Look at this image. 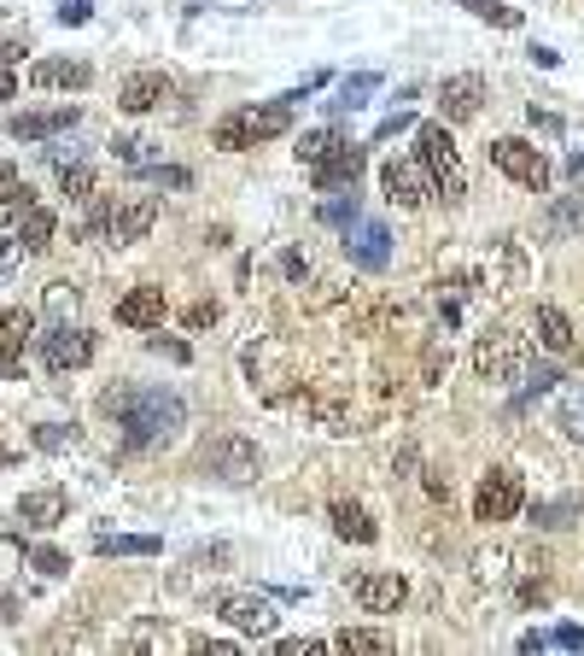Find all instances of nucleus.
Segmentation results:
<instances>
[{"mask_svg":"<svg viewBox=\"0 0 584 656\" xmlns=\"http://www.w3.org/2000/svg\"><path fill=\"white\" fill-rule=\"evenodd\" d=\"M567 171H573V176H584V153H573V159H567Z\"/></svg>","mask_w":584,"mask_h":656,"instance_id":"53","label":"nucleus"},{"mask_svg":"<svg viewBox=\"0 0 584 656\" xmlns=\"http://www.w3.org/2000/svg\"><path fill=\"white\" fill-rule=\"evenodd\" d=\"M346 252L363 271H386L392 264V234H386V223H351L346 229Z\"/></svg>","mask_w":584,"mask_h":656,"instance_id":"18","label":"nucleus"},{"mask_svg":"<svg viewBox=\"0 0 584 656\" xmlns=\"http://www.w3.org/2000/svg\"><path fill=\"white\" fill-rule=\"evenodd\" d=\"M42 358H47V369H59V376L65 369H82L94 358V334L77 329V323H54L42 334Z\"/></svg>","mask_w":584,"mask_h":656,"instance_id":"10","label":"nucleus"},{"mask_svg":"<svg viewBox=\"0 0 584 656\" xmlns=\"http://www.w3.org/2000/svg\"><path fill=\"white\" fill-rule=\"evenodd\" d=\"M328 147H339V136H334V129H316V136H304V141H299V159H304V164H316L322 153H328Z\"/></svg>","mask_w":584,"mask_h":656,"instance_id":"40","label":"nucleus"},{"mask_svg":"<svg viewBox=\"0 0 584 656\" xmlns=\"http://www.w3.org/2000/svg\"><path fill=\"white\" fill-rule=\"evenodd\" d=\"M141 176L152 188H194V171H182V164H147Z\"/></svg>","mask_w":584,"mask_h":656,"instance_id":"35","label":"nucleus"},{"mask_svg":"<svg viewBox=\"0 0 584 656\" xmlns=\"http://www.w3.org/2000/svg\"><path fill=\"white\" fill-rule=\"evenodd\" d=\"M30 563H36V568H42L47 580L71 575V557H65V551H54V545H30Z\"/></svg>","mask_w":584,"mask_h":656,"instance_id":"36","label":"nucleus"},{"mask_svg":"<svg viewBox=\"0 0 584 656\" xmlns=\"http://www.w3.org/2000/svg\"><path fill=\"white\" fill-rule=\"evenodd\" d=\"M217 615L229 621V628H240V633H252V638H264V633H275V603L264 598V592H229V598H217Z\"/></svg>","mask_w":584,"mask_h":656,"instance_id":"11","label":"nucleus"},{"mask_svg":"<svg viewBox=\"0 0 584 656\" xmlns=\"http://www.w3.org/2000/svg\"><path fill=\"white\" fill-rule=\"evenodd\" d=\"M112 159L129 164V171H147V164H159V141H147V136H117V141H112Z\"/></svg>","mask_w":584,"mask_h":656,"instance_id":"29","label":"nucleus"},{"mask_svg":"<svg viewBox=\"0 0 584 656\" xmlns=\"http://www.w3.org/2000/svg\"><path fill=\"white\" fill-rule=\"evenodd\" d=\"M281 271H287V281H304V276H311V264H304L299 252H287V258H281Z\"/></svg>","mask_w":584,"mask_h":656,"instance_id":"47","label":"nucleus"},{"mask_svg":"<svg viewBox=\"0 0 584 656\" xmlns=\"http://www.w3.org/2000/svg\"><path fill=\"white\" fill-rule=\"evenodd\" d=\"M71 516V498H65V486H36V493L19 498V521L24 528H59V521Z\"/></svg>","mask_w":584,"mask_h":656,"instance_id":"15","label":"nucleus"},{"mask_svg":"<svg viewBox=\"0 0 584 656\" xmlns=\"http://www.w3.org/2000/svg\"><path fill=\"white\" fill-rule=\"evenodd\" d=\"M24 264V241L12 229H0V281H12V271Z\"/></svg>","mask_w":584,"mask_h":656,"instance_id":"38","label":"nucleus"},{"mask_svg":"<svg viewBox=\"0 0 584 656\" xmlns=\"http://www.w3.org/2000/svg\"><path fill=\"white\" fill-rule=\"evenodd\" d=\"M416 159L427 164V176H433V188L439 199H462L468 194V176H462V153H456V141H451V124H421L416 129Z\"/></svg>","mask_w":584,"mask_h":656,"instance_id":"3","label":"nucleus"},{"mask_svg":"<svg viewBox=\"0 0 584 656\" xmlns=\"http://www.w3.org/2000/svg\"><path fill=\"white\" fill-rule=\"evenodd\" d=\"M287 129H292V106H287V100H269V106H240V112H229V117L211 129V141L222 147V153H246V147L275 141V136H287Z\"/></svg>","mask_w":584,"mask_h":656,"instance_id":"2","label":"nucleus"},{"mask_svg":"<svg viewBox=\"0 0 584 656\" xmlns=\"http://www.w3.org/2000/svg\"><path fill=\"white\" fill-rule=\"evenodd\" d=\"M561 381V369L556 364H538V369H526V399H538V393H549V387Z\"/></svg>","mask_w":584,"mask_h":656,"instance_id":"41","label":"nucleus"},{"mask_svg":"<svg viewBox=\"0 0 584 656\" xmlns=\"http://www.w3.org/2000/svg\"><path fill=\"white\" fill-rule=\"evenodd\" d=\"M334 651H374V656H386L392 638L386 633H369V628H346V633L334 638Z\"/></svg>","mask_w":584,"mask_h":656,"instance_id":"31","label":"nucleus"},{"mask_svg":"<svg viewBox=\"0 0 584 656\" xmlns=\"http://www.w3.org/2000/svg\"><path fill=\"white\" fill-rule=\"evenodd\" d=\"M54 229H59L54 211H47V206H30V211L19 217V241H24V252H47V246H54Z\"/></svg>","mask_w":584,"mask_h":656,"instance_id":"27","label":"nucleus"},{"mask_svg":"<svg viewBox=\"0 0 584 656\" xmlns=\"http://www.w3.org/2000/svg\"><path fill=\"white\" fill-rule=\"evenodd\" d=\"M328 645H334V638H281L275 651H281V656H304V651H328Z\"/></svg>","mask_w":584,"mask_h":656,"instance_id":"42","label":"nucleus"},{"mask_svg":"<svg viewBox=\"0 0 584 656\" xmlns=\"http://www.w3.org/2000/svg\"><path fill=\"white\" fill-rule=\"evenodd\" d=\"M351 598L363 603L369 615H392V610H398V603L409 598V586H404L398 568H369V575L351 580Z\"/></svg>","mask_w":584,"mask_h":656,"instance_id":"13","label":"nucleus"},{"mask_svg":"<svg viewBox=\"0 0 584 656\" xmlns=\"http://www.w3.org/2000/svg\"><path fill=\"white\" fill-rule=\"evenodd\" d=\"M19 54H24L19 42H0V65H12V59H19Z\"/></svg>","mask_w":584,"mask_h":656,"instance_id":"52","label":"nucleus"},{"mask_svg":"<svg viewBox=\"0 0 584 656\" xmlns=\"http://www.w3.org/2000/svg\"><path fill=\"white\" fill-rule=\"evenodd\" d=\"M170 94H176V82H170L164 71H135V77H124V89H117V106L124 112H152V106H164Z\"/></svg>","mask_w":584,"mask_h":656,"instance_id":"17","label":"nucleus"},{"mask_svg":"<svg viewBox=\"0 0 584 656\" xmlns=\"http://www.w3.org/2000/svg\"><path fill=\"white\" fill-rule=\"evenodd\" d=\"M409 124H416V117H409V112H392L386 124L374 129V141H392V136H398V129H409Z\"/></svg>","mask_w":584,"mask_h":656,"instance_id":"45","label":"nucleus"},{"mask_svg":"<svg viewBox=\"0 0 584 656\" xmlns=\"http://www.w3.org/2000/svg\"><path fill=\"white\" fill-rule=\"evenodd\" d=\"M187 323H194V329H205V323H217V306H194V311H187Z\"/></svg>","mask_w":584,"mask_h":656,"instance_id":"49","label":"nucleus"},{"mask_svg":"<svg viewBox=\"0 0 584 656\" xmlns=\"http://www.w3.org/2000/svg\"><path fill=\"white\" fill-rule=\"evenodd\" d=\"M479 100H486V82L479 77H451L439 89V117L444 124H468V117H479Z\"/></svg>","mask_w":584,"mask_h":656,"instance_id":"19","label":"nucleus"},{"mask_svg":"<svg viewBox=\"0 0 584 656\" xmlns=\"http://www.w3.org/2000/svg\"><path fill=\"white\" fill-rule=\"evenodd\" d=\"M77 106H54V112H24L12 117V141H54V136H71L77 129Z\"/></svg>","mask_w":584,"mask_h":656,"instance_id":"16","label":"nucleus"},{"mask_svg":"<svg viewBox=\"0 0 584 656\" xmlns=\"http://www.w3.org/2000/svg\"><path fill=\"white\" fill-rule=\"evenodd\" d=\"M573 229H584V194L561 199V206L549 211V234H573Z\"/></svg>","mask_w":584,"mask_h":656,"instance_id":"32","label":"nucleus"},{"mask_svg":"<svg viewBox=\"0 0 584 656\" xmlns=\"http://www.w3.org/2000/svg\"><path fill=\"white\" fill-rule=\"evenodd\" d=\"M30 334H36V317L30 311H0V376H12V364L24 358Z\"/></svg>","mask_w":584,"mask_h":656,"instance_id":"21","label":"nucleus"},{"mask_svg":"<svg viewBox=\"0 0 584 656\" xmlns=\"http://www.w3.org/2000/svg\"><path fill=\"white\" fill-rule=\"evenodd\" d=\"M164 317H170L164 288H129L117 299V323L124 329H164Z\"/></svg>","mask_w":584,"mask_h":656,"instance_id":"14","label":"nucleus"},{"mask_svg":"<svg viewBox=\"0 0 584 656\" xmlns=\"http://www.w3.org/2000/svg\"><path fill=\"white\" fill-rule=\"evenodd\" d=\"M381 188H386L392 206H404V211H421L427 199H439V188H433V176H427L421 159H386L381 164Z\"/></svg>","mask_w":584,"mask_h":656,"instance_id":"8","label":"nucleus"},{"mask_svg":"<svg viewBox=\"0 0 584 656\" xmlns=\"http://www.w3.org/2000/svg\"><path fill=\"white\" fill-rule=\"evenodd\" d=\"M152 223H159V199L152 194H124V199H112V206H100L89 217V234L94 241H112V246H129V241H141Z\"/></svg>","mask_w":584,"mask_h":656,"instance_id":"4","label":"nucleus"},{"mask_svg":"<svg viewBox=\"0 0 584 656\" xmlns=\"http://www.w3.org/2000/svg\"><path fill=\"white\" fill-rule=\"evenodd\" d=\"M36 206V199H30V188H24V176L12 171V164H0V229H12L19 223V217Z\"/></svg>","mask_w":584,"mask_h":656,"instance_id":"25","label":"nucleus"},{"mask_svg":"<svg viewBox=\"0 0 584 656\" xmlns=\"http://www.w3.org/2000/svg\"><path fill=\"white\" fill-rule=\"evenodd\" d=\"M526 364H532V346H526V334H514V329H497L486 334V341L474 346V369L486 381H514V376H526Z\"/></svg>","mask_w":584,"mask_h":656,"instance_id":"6","label":"nucleus"},{"mask_svg":"<svg viewBox=\"0 0 584 656\" xmlns=\"http://www.w3.org/2000/svg\"><path fill=\"white\" fill-rule=\"evenodd\" d=\"M328 516H334V533H339V540H357V545H374V540H381V528H374V516L363 510V504H346V498H339Z\"/></svg>","mask_w":584,"mask_h":656,"instance_id":"24","label":"nucleus"},{"mask_svg":"<svg viewBox=\"0 0 584 656\" xmlns=\"http://www.w3.org/2000/svg\"><path fill=\"white\" fill-rule=\"evenodd\" d=\"M322 223L351 229V223H357V194H351V199H328V206H322Z\"/></svg>","mask_w":584,"mask_h":656,"instance_id":"39","label":"nucleus"},{"mask_svg":"<svg viewBox=\"0 0 584 656\" xmlns=\"http://www.w3.org/2000/svg\"><path fill=\"white\" fill-rule=\"evenodd\" d=\"M357 176H363V147L357 141H339L328 147L316 164H311V182H316V194H334V188H357Z\"/></svg>","mask_w":584,"mask_h":656,"instance_id":"12","label":"nucleus"},{"mask_svg":"<svg viewBox=\"0 0 584 656\" xmlns=\"http://www.w3.org/2000/svg\"><path fill=\"white\" fill-rule=\"evenodd\" d=\"M0 100H19V77H12L7 65H0Z\"/></svg>","mask_w":584,"mask_h":656,"instance_id":"50","label":"nucleus"},{"mask_svg":"<svg viewBox=\"0 0 584 656\" xmlns=\"http://www.w3.org/2000/svg\"><path fill=\"white\" fill-rule=\"evenodd\" d=\"M205 475H217V481H229V486H246L264 475V451H257L246 434H217L211 446H205Z\"/></svg>","mask_w":584,"mask_h":656,"instance_id":"5","label":"nucleus"},{"mask_svg":"<svg viewBox=\"0 0 584 656\" xmlns=\"http://www.w3.org/2000/svg\"><path fill=\"white\" fill-rule=\"evenodd\" d=\"M549 423L561 428V440H573V446H584V381H573V387H561V399H556V411H549Z\"/></svg>","mask_w":584,"mask_h":656,"instance_id":"22","label":"nucleus"},{"mask_svg":"<svg viewBox=\"0 0 584 656\" xmlns=\"http://www.w3.org/2000/svg\"><path fill=\"white\" fill-rule=\"evenodd\" d=\"M549 645H561V651H579V645H584V628H573V621H561V628L549 633Z\"/></svg>","mask_w":584,"mask_h":656,"instance_id":"43","label":"nucleus"},{"mask_svg":"<svg viewBox=\"0 0 584 656\" xmlns=\"http://www.w3.org/2000/svg\"><path fill=\"white\" fill-rule=\"evenodd\" d=\"M491 164H497V171H503L509 182H521V188H532V194H544V188H549V159H544L532 141H521V136L491 141Z\"/></svg>","mask_w":584,"mask_h":656,"instance_id":"7","label":"nucleus"},{"mask_svg":"<svg viewBox=\"0 0 584 656\" xmlns=\"http://www.w3.org/2000/svg\"><path fill=\"white\" fill-rule=\"evenodd\" d=\"M36 446L42 451H65V446H77V428L71 423H42L36 428Z\"/></svg>","mask_w":584,"mask_h":656,"instance_id":"37","label":"nucleus"},{"mask_svg":"<svg viewBox=\"0 0 584 656\" xmlns=\"http://www.w3.org/2000/svg\"><path fill=\"white\" fill-rule=\"evenodd\" d=\"M77 306H82V294L71 281H54V288H47V323H77Z\"/></svg>","mask_w":584,"mask_h":656,"instance_id":"30","label":"nucleus"},{"mask_svg":"<svg viewBox=\"0 0 584 656\" xmlns=\"http://www.w3.org/2000/svg\"><path fill=\"white\" fill-rule=\"evenodd\" d=\"M94 551L100 557H159L164 540L159 533H94Z\"/></svg>","mask_w":584,"mask_h":656,"instance_id":"23","label":"nucleus"},{"mask_svg":"<svg viewBox=\"0 0 584 656\" xmlns=\"http://www.w3.org/2000/svg\"><path fill=\"white\" fill-rule=\"evenodd\" d=\"M532 59H538L544 71H556V65H561V54H556V47H532Z\"/></svg>","mask_w":584,"mask_h":656,"instance_id":"51","label":"nucleus"},{"mask_svg":"<svg viewBox=\"0 0 584 656\" xmlns=\"http://www.w3.org/2000/svg\"><path fill=\"white\" fill-rule=\"evenodd\" d=\"M538 341H544L549 352H573V323H567V311L538 306Z\"/></svg>","mask_w":584,"mask_h":656,"instance_id":"28","label":"nucleus"},{"mask_svg":"<svg viewBox=\"0 0 584 656\" xmlns=\"http://www.w3.org/2000/svg\"><path fill=\"white\" fill-rule=\"evenodd\" d=\"M100 411L117 416V428H124V440L135 451L176 440V428L187 423V405L176 393H164V387H112V393L100 399Z\"/></svg>","mask_w":584,"mask_h":656,"instance_id":"1","label":"nucleus"},{"mask_svg":"<svg viewBox=\"0 0 584 656\" xmlns=\"http://www.w3.org/2000/svg\"><path fill=\"white\" fill-rule=\"evenodd\" d=\"M462 7H468L474 19H491V24H503V30H514V24H521V12H514V7H503V0H462Z\"/></svg>","mask_w":584,"mask_h":656,"instance_id":"34","label":"nucleus"},{"mask_svg":"<svg viewBox=\"0 0 584 656\" xmlns=\"http://www.w3.org/2000/svg\"><path fill=\"white\" fill-rule=\"evenodd\" d=\"M521 504H526L521 475H514V469H491L474 493V516L479 521H509V516H521Z\"/></svg>","mask_w":584,"mask_h":656,"instance_id":"9","label":"nucleus"},{"mask_svg":"<svg viewBox=\"0 0 584 656\" xmlns=\"http://www.w3.org/2000/svg\"><path fill=\"white\" fill-rule=\"evenodd\" d=\"M89 0H59V24H89Z\"/></svg>","mask_w":584,"mask_h":656,"instance_id":"44","label":"nucleus"},{"mask_svg":"<svg viewBox=\"0 0 584 656\" xmlns=\"http://www.w3.org/2000/svg\"><path fill=\"white\" fill-rule=\"evenodd\" d=\"M59 188L71 194V199H89V194H94V171H89L82 159H77V164H59Z\"/></svg>","mask_w":584,"mask_h":656,"instance_id":"33","label":"nucleus"},{"mask_svg":"<svg viewBox=\"0 0 584 656\" xmlns=\"http://www.w3.org/2000/svg\"><path fill=\"white\" fill-rule=\"evenodd\" d=\"M567 516H579V504H556V510H538L544 528H567Z\"/></svg>","mask_w":584,"mask_h":656,"instance_id":"46","label":"nucleus"},{"mask_svg":"<svg viewBox=\"0 0 584 656\" xmlns=\"http://www.w3.org/2000/svg\"><path fill=\"white\" fill-rule=\"evenodd\" d=\"M374 89H381V71H357V77H346V82H339V100H328V117H346V112H357V106H369Z\"/></svg>","mask_w":584,"mask_h":656,"instance_id":"26","label":"nucleus"},{"mask_svg":"<svg viewBox=\"0 0 584 656\" xmlns=\"http://www.w3.org/2000/svg\"><path fill=\"white\" fill-rule=\"evenodd\" d=\"M30 82H36V89H89L94 71L82 59H36L30 65Z\"/></svg>","mask_w":584,"mask_h":656,"instance_id":"20","label":"nucleus"},{"mask_svg":"<svg viewBox=\"0 0 584 656\" xmlns=\"http://www.w3.org/2000/svg\"><path fill=\"white\" fill-rule=\"evenodd\" d=\"M152 352H164V358H176V364H187V346H182V341H164V334H159V341H152Z\"/></svg>","mask_w":584,"mask_h":656,"instance_id":"48","label":"nucleus"}]
</instances>
